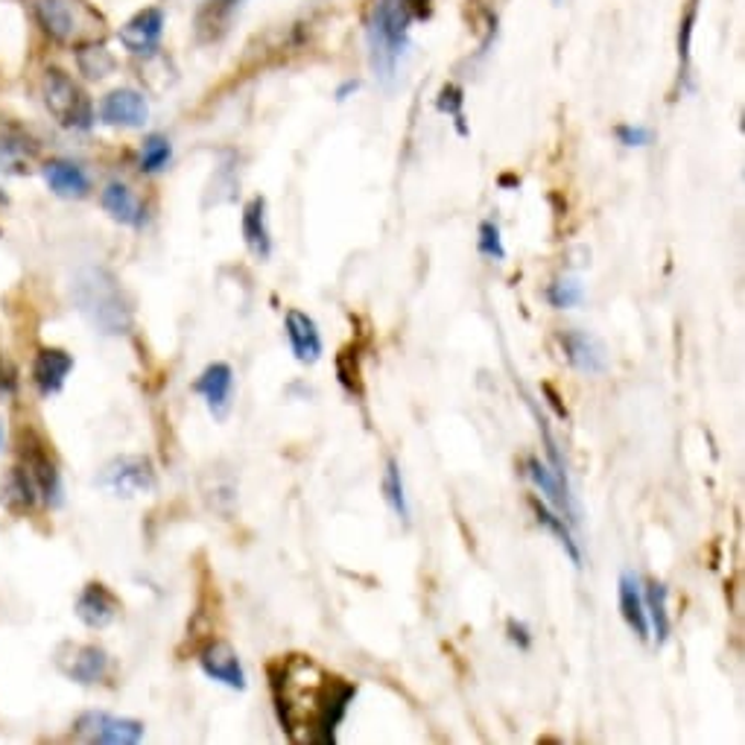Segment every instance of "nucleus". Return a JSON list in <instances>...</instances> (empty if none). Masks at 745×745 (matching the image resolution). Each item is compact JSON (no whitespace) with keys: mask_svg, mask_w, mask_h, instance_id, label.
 I'll return each instance as SVG.
<instances>
[{"mask_svg":"<svg viewBox=\"0 0 745 745\" xmlns=\"http://www.w3.org/2000/svg\"><path fill=\"white\" fill-rule=\"evenodd\" d=\"M103 208L105 214L112 219H117V222H123V226H131V228H140L144 222H147V208H144V202L131 193V187H126L123 182H112L105 184L103 191Z\"/></svg>","mask_w":745,"mask_h":745,"instance_id":"412c9836","label":"nucleus"},{"mask_svg":"<svg viewBox=\"0 0 745 745\" xmlns=\"http://www.w3.org/2000/svg\"><path fill=\"white\" fill-rule=\"evenodd\" d=\"M529 506H532V512H535V520H538V524H541L543 529H547V532H550L552 538L561 543V547H564L570 561H573L576 568H582V550H578L576 535H573L568 520H564L555 508H550L543 500H538V497H529Z\"/></svg>","mask_w":745,"mask_h":745,"instance_id":"5701e85b","label":"nucleus"},{"mask_svg":"<svg viewBox=\"0 0 745 745\" xmlns=\"http://www.w3.org/2000/svg\"><path fill=\"white\" fill-rule=\"evenodd\" d=\"M383 497H386V503H389V508H392L394 515H398V520L410 524V503H406V489H403L401 468H398V462H394V459H389V462H386Z\"/></svg>","mask_w":745,"mask_h":745,"instance_id":"a878e982","label":"nucleus"},{"mask_svg":"<svg viewBox=\"0 0 745 745\" xmlns=\"http://www.w3.org/2000/svg\"><path fill=\"white\" fill-rule=\"evenodd\" d=\"M9 392V375H7V366H3V357H0V394Z\"/></svg>","mask_w":745,"mask_h":745,"instance_id":"58836bf2","label":"nucleus"},{"mask_svg":"<svg viewBox=\"0 0 745 745\" xmlns=\"http://www.w3.org/2000/svg\"><path fill=\"white\" fill-rule=\"evenodd\" d=\"M477 245H480V254H485L491 261H506V245H503L500 228L491 219L480 222V240H477Z\"/></svg>","mask_w":745,"mask_h":745,"instance_id":"2f4dec72","label":"nucleus"},{"mask_svg":"<svg viewBox=\"0 0 745 745\" xmlns=\"http://www.w3.org/2000/svg\"><path fill=\"white\" fill-rule=\"evenodd\" d=\"M121 614V599L103 585V582H88L77 599V617L88 629H105L112 626Z\"/></svg>","mask_w":745,"mask_h":745,"instance_id":"2eb2a0df","label":"nucleus"},{"mask_svg":"<svg viewBox=\"0 0 745 745\" xmlns=\"http://www.w3.org/2000/svg\"><path fill=\"white\" fill-rule=\"evenodd\" d=\"M35 21L56 42H68L77 33V9L73 0H30Z\"/></svg>","mask_w":745,"mask_h":745,"instance_id":"dca6fc26","label":"nucleus"},{"mask_svg":"<svg viewBox=\"0 0 745 745\" xmlns=\"http://www.w3.org/2000/svg\"><path fill=\"white\" fill-rule=\"evenodd\" d=\"M617 594H620V614L626 626H629L640 640H649V620H646V605H643V591H640V582L634 573H622L620 585H617Z\"/></svg>","mask_w":745,"mask_h":745,"instance_id":"4be33fe9","label":"nucleus"},{"mask_svg":"<svg viewBox=\"0 0 745 745\" xmlns=\"http://www.w3.org/2000/svg\"><path fill=\"white\" fill-rule=\"evenodd\" d=\"M24 462H26L24 471L30 473L35 491H38L47 503L56 506L61 500V480L59 471H56V465H53V459L47 456V450H44L42 445H33V442H30V445L24 447Z\"/></svg>","mask_w":745,"mask_h":745,"instance_id":"6ab92c4d","label":"nucleus"},{"mask_svg":"<svg viewBox=\"0 0 745 745\" xmlns=\"http://www.w3.org/2000/svg\"><path fill=\"white\" fill-rule=\"evenodd\" d=\"M199 666L210 681L226 684L228 690H245L243 661L228 640H210L199 652Z\"/></svg>","mask_w":745,"mask_h":745,"instance_id":"9d476101","label":"nucleus"},{"mask_svg":"<svg viewBox=\"0 0 745 745\" xmlns=\"http://www.w3.org/2000/svg\"><path fill=\"white\" fill-rule=\"evenodd\" d=\"M56 666L77 684H100L108 673V655L91 643H61L56 649Z\"/></svg>","mask_w":745,"mask_h":745,"instance_id":"0eeeda50","label":"nucleus"},{"mask_svg":"<svg viewBox=\"0 0 745 745\" xmlns=\"http://www.w3.org/2000/svg\"><path fill=\"white\" fill-rule=\"evenodd\" d=\"M506 631H508V640H512L517 649H524V652H526V649L532 646V634H529V629H526V622L508 620Z\"/></svg>","mask_w":745,"mask_h":745,"instance_id":"f704fd0d","label":"nucleus"},{"mask_svg":"<svg viewBox=\"0 0 745 745\" xmlns=\"http://www.w3.org/2000/svg\"><path fill=\"white\" fill-rule=\"evenodd\" d=\"M234 12L237 9H231L222 0H205L199 15H196V35H199V42H219L228 33Z\"/></svg>","mask_w":745,"mask_h":745,"instance_id":"393cba45","label":"nucleus"},{"mask_svg":"<svg viewBox=\"0 0 745 745\" xmlns=\"http://www.w3.org/2000/svg\"><path fill=\"white\" fill-rule=\"evenodd\" d=\"M357 88H359L357 79H348V82H345V85H340V91H336V100H340V103H342V100H348V96L354 94Z\"/></svg>","mask_w":745,"mask_h":745,"instance_id":"e433bc0d","label":"nucleus"},{"mask_svg":"<svg viewBox=\"0 0 745 745\" xmlns=\"http://www.w3.org/2000/svg\"><path fill=\"white\" fill-rule=\"evenodd\" d=\"M222 3H228V7H231V9H237V7H240V3H243V0H222Z\"/></svg>","mask_w":745,"mask_h":745,"instance_id":"ea45409f","label":"nucleus"},{"mask_svg":"<svg viewBox=\"0 0 745 745\" xmlns=\"http://www.w3.org/2000/svg\"><path fill=\"white\" fill-rule=\"evenodd\" d=\"M240 228H243L245 249L252 252V257H257V261H270L272 234L270 219H266V199H263V196H254L252 202H245Z\"/></svg>","mask_w":745,"mask_h":745,"instance_id":"a211bd4d","label":"nucleus"},{"mask_svg":"<svg viewBox=\"0 0 745 745\" xmlns=\"http://www.w3.org/2000/svg\"><path fill=\"white\" fill-rule=\"evenodd\" d=\"M149 117V105L140 91L135 88H114L100 103V121L105 126H121V129H140Z\"/></svg>","mask_w":745,"mask_h":745,"instance_id":"9b49d317","label":"nucleus"},{"mask_svg":"<svg viewBox=\"0 0 745 745\" xmlns=\"http://www.w3.org/2000/svg\"><path fill=\"white\" fill-rule=\"evenodd\" d=\"M77 65L88 79H103L114 70V56L103 44H82L77 50Z\"/></svg>","mask_w":745,"mask_h":745,"instance_id":"cd10ccee","label":"nucleus"},{"mask_svg":"<svg viewBox=\"0 0 745 745\" xmlns=\"http://www.w3.org/2000/svg\"><path fill=\"white\" fill-rule=\"evenodd\" d=\"M541 392H543V398H547V403H550L552 410H555V415H559V419H568V406L561 403L559 392H555V389H552L550 383H543Z\"/></svg>","mask_w":745,"mask_h":745,"instance_id":"c9c22d12","label":"nucleus"},{"mask_svg":"<svg viewBox=\"0 0 745 745\" xmlns=\"http://www.w3.org/2000/svg\"><path fill=\"white\" fill-rule=\"evenodd\" d=\"M42 96L53 121L73 131H88L94 126V105L91 96L79 88L77 79H70L65 70L47 68L42 79Z\"/></svg>","mask_w":745,"mask_h":745,"instance_id":"20e7f679","label":"nucleus"},{"mask_svg":"<svg viewBox=\"0 0 745 745\" xmlns=\"http://www.w3.org/2000/svg\"><path fill=\"white\" fill-rule=\"evenodd\" d=\"M73 736L82 743L100 745H135L144 740V722L126 717H112L103 710L82 713L73 725Z\"/></svg>","mask_w":745,"mask_h":745,"instance_id":"423d86ee","label":"nucleus"},{"mask_svg":"<svg viewBox=\"0 0 745 745\" xmlns=\"http://www.w3.org/2000/svg\"><path fill=\"white\" fill-rule=\"evenodd\" d=\"M701 0H687L681 24H678V61H681V79L690 77V56H692V33H696V18H699Z\"/></svg>","mask_w":745,"mask_h":745,"instance_id":"c85d7f7f","label":"nucleus"},{"mask_svg":"<svg viewBox=\"0 0 745 745\" xmlns=\"http://www.w3.org/2000/svg\"><path fill=\"white\" fill-rule=\"evenodd\" d=\"M193 392L205 398V406L217 421H226L234 406V371L228 363H210L193 383Z\"/></svg>","mask_w":745,"mask_h":745,"instance_id":"1a4fd4ad","label":"nucleus"},{"mask_svg":"<svg viewBox=\"0 0 745 745\" xmlns=\"http://www.w3.org/2000/svg\"><path fill=\"white\" fill-rule=\"evenodd\" d=\"M307 657H293L272 666V696L278 710L280 727L296 740L298 727H305L307 743L333 745L336 727L348 713V704L357 696V687L336 675H324L316 666L313 678L305 681Z\"/></svg>","mask_w":745,"mask_h":745,"instance_id":"f257e3e1","label":"nucleus"},{"mask_svg":"<svg viewBox=\"0 0 745 745\" xmlns=\"http://www.w3.org/2000/svg\"><path fill=\"white\" fill-rule=\"evenodd\" d=\"M161 33H164V12L149 7L140 9L138 15H131L121 26L117 38H121V44L131 56H149L158 47V42H161Z\"/></svg>","mask_w":745,"mask_h":745,"instance_id":"f8f14e48","label":"nucleus"},{"mask_svg":"<svg viewBox=\"0 0 745 745\" xmlns=\"http://www.w3.org/2000/svg\"><path fill=\"white\" fill-rule=\"evenodd\" d=\"M410 26L412 9L403 0H375L368 12V65L383 85H392L398 77V65L410 47Z\"/></svg>","mask_w":745,"mask_h":745,"instance_id":"7ed1b4c3","label":"nucleus"},{"mask_svg":"<svg viewBox=\"0 0 745 745\" xmlns=\"http://www.w3.org/2000/svg\"><path fill=\"white\" fill-rule=\"evenodd\" d=\"M614 138L629 149L649 147V144H652V129H646V126H634V123H620V126L614 129Z\"/></svg>","mask_w":745,"mask_h":745,"instance_id":"473e14b6","label":"nucleus"},{"mask_svg":"<svg viewBox=\"0 0 745 745\" xmlns=\"http://www.w3.org/2000/svg\"><path fill=\"white\" fill-rule=\"evenodd\" d=\"M70 368H73V357H70L68 351L42 348L35 354L33 383L38 386V392H42L44 398H50V394H56L61 386H65Z\"/></svg>","mask_w":745,"mask_h":745,"instance_id":"f3484780","label":"nucleus"},{"mask_svg":"<svg viewBox=\"0 0 745 745\" xmlns=\"http://www.w3.org/2000/svg\"><path fill=\"white\" fill-rule=\"evenodd\" d=\"M403 3H406L415 15H427L429 12V0H403Z\"/></svg>","mask_w":745,"mask_h":745,"instance_id":"4c0bfd02","label":"nucleus"},{"mask_svg":"<svg viewBox=\"0 0 745 745\" xmlns=\"http://www.w3.org/2000/svg\"><path fill=\"white\" fill-rule=\"evenodd\" d=\"M526 473H529V480H532L535 489L541 491L543 500H547L570 526H576L582 515H578L576 500L570 494L568 477H561L550 462H541L538 456H529V459H526Z\"/></svg>","mask_w":745,"mask_h":745,"instance_id":"6e6552de","label":"nucleus"},{"mask_svg":"<svg viewBox=\"0 0 745 745\" xmlns=\"http://www.w3.org/2000/svg\"><path fill=\"white\" fill-rule=\"evenodd\" d=\"M666 596H669V591H666L664 582H649L646 591H643V605H646V620H649V631H652V638H655L657 646H664L666 640H669V629H673V622H669V611H666Z\"/></svg>","mask_w":745,"mask_h":745,"instance_id":"b1692460","label":"nucleus"},{"mask_svg":"<svg viewBox=\"0 0 745 745\" xmlns=\"http://www.w3.org/2000/svg\"><path fill=\"white\" fill-rule=\"evenodd\" d=\"M173 158V144L167 135H147L144 138V147H140V170L144 173H161L170 164Z\"/></svg>","mask_w":745,"mask_h":745,"instance_id":"bb28decb","label":"nucleus"},{"mask_svg":"<svg viewBox=\"0 0 745 745\" xmlns=\"http://www.w3.org/2000/svg\"><path fill=\"white\" fill-rule=\"evenodd\" d=\"M582 298H585V289H582V284H578L576 278H559L547 287V301H550L555 310L576 307Z\"/></svg>","mask_w":745,"mask_h":745,"instance_id":"7c9ffc66","label":"nucleus"},{"mask_svg":"<svg viewBox=\"0 0 745 745\" xmlns=\"http://www.w3.org/2000/svg\"><path fill=\"white\" fill-rule=\"evenodd\" d=\"M284 331H287L289 348H293L301 366H313V363L322 359V333H319V324L313 322V316H307L305 310L293 307L284 316Z\"/></svg>","mask_w":745,"mask_h":745,"instance_id":"4468645a","label":"nucleus"},{"mask_svg":"<svg viewBox=\"0 0 745 745\" xmlns=\"http://www.w3.org/2000/svg\"><path fill=\"white\" fill-rule=\"evenodd\" d=\"M44 179L50 184V191L61 199H82L91 191V182H88L85 170L68 158H53L44 164Z\"/></svg>","mask_w":745,"mask_h":745,"instance_id":"aec40b11","label":"nucleus"},{"mask_svg":"<svg viewBox=\"0 0 745 745\" xmlns=\"http://www.w3.org/2000/svg\"><path fill=\"white\" fill-rule=\"evenodd\" d=\"M0 442H3V429H0Z\"/></svg>","mask_w":745,"mask_h":745,"instance_id":"a19ab883","label":"nucleus"},{"mask_svg":"<svg viewBox=\"0 0 745 745\" xmlns=\"http://www.w3.org/2000/svg\"><path fill=\"white\" fill-rule=\"evenodd\" d=\"M70 293H73L79 313L85 316L88 322L94 324L100 333L117 336V333L129 331L131 322H135V310H131L126 289L103 266H85V270H79Z\"/></svg>","mask_w":745,"mask_h":745,"instance_id":"f03ea898","label":"nucleus"},{"mask_svg":"<svg viewBox=\"0 0 745 745\" xmlns=\"http://www.w3.org/2000/svg\"><path fill=\"white\" fill-rule=\"evenodd\" d=\"M462 105H465V91H462V88L454 85V82H447V85H442V91H438V96H436V108L442 114H447V117H454L456 131H459V135H468Z\"/></svg>","mask_w":745,"mask_h":745,"instance_id":"c756f323","label":"nucleus"},{"mask_svg":"<svg viewBox=\"0 0 745 745\" xmlns=\"http://www.w3.org/2000/svg\"><path fill=\"white\" fill-rule=\"evenodd\" d=\"M96 485L112 491L117 497H138V494L156 491L158 480L147 456H117L100 471Z\"/></svg>","mask_w":745,"mask_h":745,"instance_id":"39448f33","label":"nucleus"},{"mask_svg":"<svg viewBox=\"0 0 745 745\" xmlns=\"http://www.w3.org/2000/svg\"><path fill=\"white\" fill-rule=\"evenodd\" d=\"M559 345L564 351V359L582 375H603L608 368V354L605 345L587 331H564L559 336Z\"/></svg>","mask_w":745,"mask_h":745,"instance_id":"ddd939ff","label":"nucleus"},{"mask_svg":"<svg viewBox=\"0 0 745 745\" xmlns=\"http://www.w3.org/2000/svg\"><path fill=\"white\" fill-rule=\"evenodd\" d=\"M348 359H351V351L348 354L342 351L340 359H336V375H340V383L345 386L348 392H359V368H357V363H351V368H348Z\"/></svg>","mask_w":745,"mask_h":745,"instance_id":"72a5a7b5","label":"nucleus"}]
</instances>
